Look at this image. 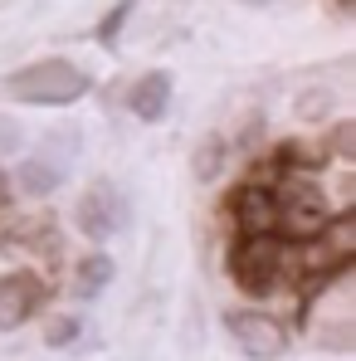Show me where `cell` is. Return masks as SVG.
Instances as JSON below:
<instances>
[{
	"label": "cell",
	"instance_id": "obj_1",
	"mask_svg": "<svg viewBox=\"0 0 356 361\" xmlns=\"http://www.w3.org/2000/svg\"><path fill=\"white\" fill-rule=\"evenodd\" d=\"M230 279L249 298H274L283 283H293V240L235 235V244H230Z\"/></svg>",
	"mask_w": 356,
	"mask_h": 361
},
{
	"label": "cell",
	"instance_id": "obj_2",
	"mask_svg": "<svg viewBox=\"0 0 356 361\" xmlns=\"http://www.w3.org/2000/svg\"><path fill=\"white\" fill-rule=\"evenodd\" d=\"M93 88V78L68 59H35L25 63L20 73L5 78V98L30 103V108H68Z\"/></svg>",
	"mask_w": 356,
	"mask_h": 361
},
{
	"label": "cell",
	"instance_id": "obj_3",
	"mask_svg": "<svg viewBox=\"0 0 356 361\" xmlns=\"http://www.w3.org/2000/svg\"><path fill=\"white\" fill-rule=\"evenodd\" d=\"M44 298H49V279H44L39 269L25 264V269H15V274H5V279H0V332L30 322Z\"/></svg>",
	"mask_w": 356,
	"mask_h": 361
},
{
	"label": "cell",
	"instance_id": "obj_4",
	"mask_svg": "<svg viewBox=\"0 0 356 361\" xmlns=\"http://www.w3.org/2000/svg\"><path fill=\"white\" fill-rule=\"evenodd\" d=\"M230 332H235V347L254 361H274L288 352V332L269 312H230Z\"/></svg>",
	"mask_w": 356,
	"mask_h": 361
},
{
	"label": "cell",
	"instance_id": "obj_5",
	"mask_svg": "<svg viewBox=\"0 0 356 361\" xmlns=\"http://www.w3.org/2000/svg\"><path fill=\"white\" fill-rule=\"evenodd\" d=\"M78 230L88 235V240H113L122 230V195L113 180H93L88 190H83V200H78Z\"/></svg>",
	"mask_w": 356,
	"mask_h": 361
},
{
	"label": "cell",
	"instance_id": "obj_6",
	"mask_svg": "<svg viewBox=\"0 0 356 361\" xmlns=\"http://www.w3.org/2000/svg\"><path fill=\"white\" fill-rule=\"evenodd\" d=\"M127 108H132V118H142V122H161L166 108H171V73H166V68L142 73V78L127 88Z\"/></svg>",
	"mask_w": 356,
	"mask_h": 361
},
{
	"label": "cell",
	"instance_id": "obj_7",
	"mask_svg": "<svg viewBox=\"0 0 356 361\" xmlns=\"http://www.w3.org/2000/svg\"><path fill=\"white\" fill-rule=\"evenodd\" d=\"M108 283H113V259H108V254H83L78 269H73V288H78L83 298H98Z\"/></svg>",
	"mask_w": 356,
	"mask_h": 361
},
{
	"label": "cell",
	"instance_id": "obj_8",
	"mask_svg": "<svg viewBox=\"0 0 356 361\" xmlns=\"http://www.w3.org/2000/svg\"><path fill=\"white\" fill-rule=\"evenodd\" d=\"M63 180V166L59 161H44V157H30L25 166H20V190H30V195H54Z\"/></svg>",
	"mask_w": 356,
	"mask_h": 361
},
{
	"label": "cell",
	"instance_id": "obj_9",
	"mask_svg": "<svg viewBox=\"0 0 356 361\" xmlns=\"http://www.w3.org/2000/svg\"><path fill=\"white\" fill-rule=\"evenodd\" d=\"M78 337H83V317H54V322L44 327V347H54V352L73 347Z\"/></svg>",
	"mask_w": 356,
	"mask_h": 361
},
{
	"label": "cell",
	"instance_id": "obj_10",
	"mask_svg": "<svg viewBox=\"0 0 356 361\" xmlns=\"http://www.w3.org/2000/svg\"><path fill=\"white\" fill-rule=\"evenodd\" d=\"M127 15H132V0H118V5L103 15V25H98V44H103V49H113V44H118V35H122V25H127Z\"/></svg>",
	"mask_w": 356,
	"mask_h": 361
},
{
	"label": "cell",
	"instance_id": "obj_11",
	"mask_svg": "<svg viewBox=\"0 0 356 361\" xmlns=\"http://www.w3.org/2000/svg\"><path fill=\"white\" fill-rule=\"evenodd\" d=\"M220 152H225V147H220V137H210V142H205V152H195V171H200V176H215Z\"/></svg>",
	"mask_w": 356,
	"mask_h": 361
},
{
	"label": "cell",
	"instance_id": "obj_12",
	"mask_svg": "<svg viewBox=\"0 0 356 361\" xmlns=\"http://www.w3.org/2000/svg\"><path fill=\"white\" fill-rule=\"evenodd\" d=\"M0 147H15V122H0Z\"/></svg>",
	"mask_w": 356,
	"mask_h": 361
},
{
	"label": "cell",
	"instance_id": "obj_13",
	"mask_svg": "<svg viewBox=\"0 0 356 361\" xmlns=\"http://www.w3.org/2000/svg\"><path fill=\"white\" fill-rule=\"evenodd\" d=\"M332 5H337V10H342V15H347V10H352L356 0H332Z\"/></svg>",
	"mask_w": 356,
	"mask_h": 361
},
{
	"label": "cell",
	"instance_id": "obj_14",
	"mask_svg": "<svg viewBox=\"0 0 356 361\" xmlns=\"http://www.w3.org/2000/svg\"><path fill=\"white\" fill-rule=\"evenodd\" d=\"M0 190H5V171H0Z\"/></svg>",
	"mask_w": 356,
	"mask_h": 361
},
{
	"label": "cell",
	"instance_id": "obj_15",
	"mask_svg": "<svg viewBox=\"0 0 356 361\" xmlns=\"http://www.w3.org/2000/svg\"><path fill=\"white\" fill-rule=\"evenodd\" d=\"M254 5H264V0H254Z\"/></svg>",
	"mask_w": 356,
	"mask_h": 361
}]
</instances>
